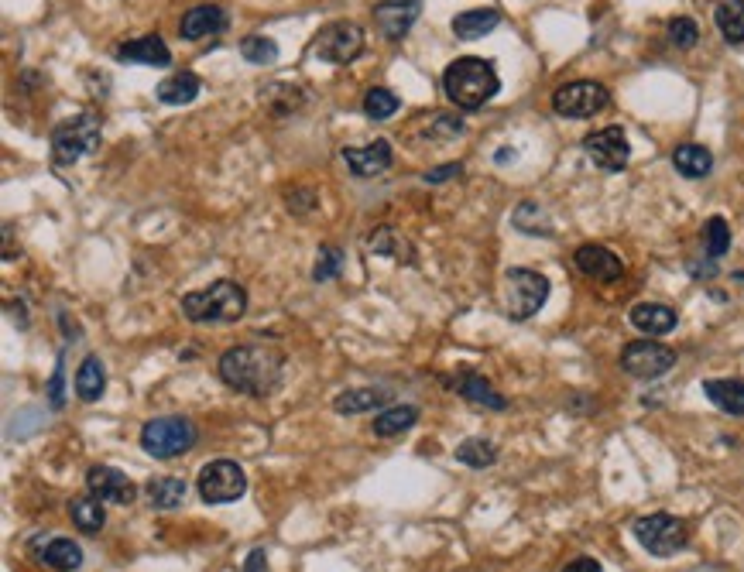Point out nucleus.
<instances>
[{
    "mask_svg": "<svg viewBox=\"0 0 744 572\" xmlns=\"http://www.w3.org/2000/svg\"><path fill=\"white\" fill-rule=\"evenodd\" d=\"M144 494H148V504L155 507V511H175V507H182V501H186L189 483L182 477H155V480H148Z\"/></svg>",
    "mask_w": 744,
    "mask_h": 572,
    "instance_id": "nucleus-23",
    "label": "nucleus"
},
{
    "mask_svg": "<svg viewBox=\"0 0 744 572\" xmlns=\"http://www.w3.org/2000/svg\"><path fill=\"white\" fill-rule=\"evenodd\" d=\"M511 223L522 233H528V237H552V223H549V216L542 213L539 203H522L515 209V216H511Z\"/></svg>",
    "mask_w": 744,
    "mask_h": 572,
    "instance_id": "nucleus-34",
    "label": "nucleus"
},
{
    "mask_svg": "<svg viewBox=\"0 0 744 572\" xmlns=\"http://www.w3.org/2000/svg\"><path fill=\"white\" fill-rule=\"evenodd\" d=\"M443 90L460 110H480L484 103H491L501 90V79L494 62L477 59V55H463L446 66L443 72Z\"/></svg>",
    "mask_w": 744,
    "mask_h": 572,
    "instance_id": "nucleus-2",
    "label": "nucleus"
},
{
    "mask_svg": "<svg viewBox=\"0 0 744 572\" xmlns=\"http://www.w3.org/2000/svg\"><path fill=\"white\" fill-rule=\"evenodd\" d=\"M261 103L275 117H288L306 103V93L292 83H268V86H261Z\"/></svg>",
    "mask_w": 744,
    "mask_h": 572,
    "instance_id": "nucleus-25",
    "label": "nucleus"
},
{
    "mask_svg": "<svg viewBox=\"0 0 744 572\" xmlns=\"http://www.w3.org/2000/svg\"><path fill=\"white\" fill-rule=\"evenodd\" d=\"M422 7L419 0H381L374 7V21H378V31L388 42H398L412 31V24L419 21Z\"/></svg>",
    "mask_w": 744,
    "mask_h": 572,
    "instance_id": "nucleus-14",
    "label": "nucleus"
},
{
    "mask_svg": "<svg viewBox=\"0 0 744 572\" xmlns=\"http://www.w3.org/2000/svg\"><path fill=\"white\" fill-rule=\"evenodd\" d=\"M100 124H96L93 114H79L69 117L62 124H55L52 131V158L55 165H76L79 158L100 151Z\"/></svg>",
    "mask_w": 744,
    "mask_h": 572,
    "instance_id": "nucleus-7",
    "label": "nucleus"
},
{
    "mask_svg": "<svg viewBox=\"0 0 744 572\" xmlns=\"http://www.w3.org/2000/svg\"><path fill=\"white\" fill-rule=\"evenodd\" d=\"M583 151H587V158L594 161L597 168H604V172H621L631 161V144L624 138L621 127H604V131L587 134V138H583Z\"/></svg>",
    "mask_w": 744,
    "mask_h": 572,
    "instance_id": "nucleus-12",
    "label": "nucleus"
},
{
    "mask_svg": "<svg viewBox=\"0 0 744 572\" xmlns=\"http://www.w3.org/2000/svg\"><path fill=\"white\" fill-rule=\"evenodd\" d=\"M48 401H52V408H62V401H66V394H62V357L52 374V384H48Z\"/></svg>",
    "mask_w": 744,
    "mask_h": 572,
    "instance_id": "nucleus-43",
    "label": "nucleus"
},
{
    "mask_svg": "<svg viewBox=\"0 0 744 572\" xmlns=\"http://www.w3.org/2000/svg\"><path fill=\"white\" fill-rule=\"evenodd\" d=\"M631 535L642 545L648 555H659V559H669V555L683 552L690 545V528H686L683 518H672V514H645L631 525Z\"/></svg>",
    "mask_w": 744,
    "mask_h": 572,
    "instance_id": "nucleus-5",
    "label": "nucleus"
},
{
    "mask_svg": "<svg viewBox=\"0 0 744 572\" xmlns=\"http://www.w3.org/2000/svg\"><path fill=\"white\" fill-rule=\"evenodd\" d=\"M196 487L206 504H230L247 494V477L237 463H230V459H213V463H206L203 470H199Z\"/></svg>",
    "mask_w": 744,
    "mask_h": 572,
    "instance_id": "nucleus-9",
    "label": "nucleus"
},
{
    "mask_svg": "<svg viewBox=\"0 0 744 572\" xmlns=\"http://www.w3.org/2000/svg\"><path fill=\"white\" fill-rule=\"evenodd\" d=\"M563 572H604V566L597 559H590V555H583V559H573Z\"/></svg>",
    "mask_w": 744,
    "mask_h": 572,
    "instance_id": "nucleus-44",
    "label": "nucleus"
},
{
    "mask_svg": "<svg viewBox=\"0 0 744 572\" xmlns=\"http://www.w3.org/2000/svg\"><path fill=\"white\" fill-rule=\"evenodd\" d=\"M42 562L55 572H76L83 566V549L72 538H52L42 549Z\"/></svg>",
    "mask_w": 744,
    "mask_h": 572,
    "instance_id": "nucleus-27",
    "label": "nucleus"
},
{
    "mask_svg": "<svg viewBox=\"0 0 744 572\" xmlns=\"http://www.w3.org/2000/svg\"><path fill=\"white\" fill-rule=\"evenodd\" d=\"M285 357L282 350L264 343H244L230 346L220 360H216V374L230 391H240L247 398H268L271 391L282 384Z\"/></svg>",
    "mask_w": 744,
    "mask_h": 572,
    "instance_id": "nucleus-1",
    "label": "nucleus"
},
{
    "mask_svg": "<svg viewBox=\"0 0 744 572\" xmlns=\"http://www.w3.org/2000/svg\"><path fill=\"white\" fill-rule=\"evenodd\" d=\"M703 247H707V257H724L731 251V227L724 216H710L703 223Z\"/></svg>",
    "mask_w": 744,
    "mask_h": 572,
    "instance_id": "nucleus-36",
    "label": "nucleus"
},
{
    "mask_svg": "<svg viewBox=\"0 0 744 572\" xmlns=\"http://www.w3.org/2000/svg\"><path fill=\"white\" fill-rule=\"evenodd\" d=\"M384 405V391L378 388H350L333 398V412L336 415H364L374 412V408Z\"/></svg>",
    "mask_w": 744,
    "mask_h": 572,
    "instance_id": "nucleus-26",
    "label": "nucleus"
},
{
    "mask_svg": "<svg viewBox=\"0 0 744 572\" xmlns=\"http://www.w3.org/2000/svg\"><path fill=\"white\" fill-rule=\"evenodd\" d=\"M117 59L120 62H144V66H168V62H172V52H168V45L158 35H144V38H134V42L120 45Z\"/></svg>",
    "mask_w": 744,
    "mask_h": 572,
    "instance_id": "nucleus-20",
    "label": "nucleus"
},
{
    "mask_svg": "<svg viewBox=\"0 0 744 572\" xmlns=\"http://www.w3.org/2000/svg\"><path fill=\"white\" fill-rule=\"evenodd\" d=\"M220 31H227V14H223V7L199 4L182 14L179 35L186 38V42H196V38H206V35H220Z\"/></svg>",
    "mask_w": 744,
    "mask_h": 572,
    "instance_id": "nucleus-17",
    "label": "nucleus"
},
{
    "mask_svg": "<svg viewBox=\"0 0 744 572\" xmlns=\"http://www.w3.org/2000/svg\"><path fill=\"white\" fill-rule=\"evenodd\" d=\"M508 161H515V151H511V148H501V155H498V165H508Z\"/></svg>",
    "mask_w": 744,
    "mask_h": 572,
    "instance_id": "nucleus-46",
    "label": "nucleus"
},
{
    "mask_svg": "<svg viewBox=\"0 0 744 572\" xmlns=\"http://www.w3.org/2000/svg\"><path fill=\"white\" fill-rule=\"evenodd\" d=\"M69 518L83 535H96V531L107 525V511H103V501H96V497H76V501H69Z\"/></svg>",
    "mask_w": 744,
    "mask_h": 572,
    "instance_id": "nucleus-29",
    "label": "nucleus"
},
{
    "mask_svg": "<svg viewBox=\"0 0 744 572\" xmlns=\"http://www.w3.org/2000/svg\"><path fill=\"white\" fill-rule=\"evenodd\" d=\"M103 388H107V370H103V360L86 357L76 370V394L83 401H100Z\"/></svg>",
    "mask_w": 744,
    "mask_h": 572,
    "instance_id": "nucleus-31",
    "label": "nucleus"
},
{
    "mask_svg": "<svg viewBox=\"0 0 744 572\" xmlns=\"http://www.w3.org/2000/svg\"><path fill=\"white\" fill-rule=\"evenodd\" d=\"M456 388H460V394H463V398H470V401H474V405L494 408V412H504V408H508V398H504V394H498V391H494L491 384H487V381H484V377H480V374H470V370H467V374L460 377V381H456Z\"/></svg>",
    "mask_w": 744,
    "mask_h": 572,
    "instance_id": "nucleus-28",
    "label": "nucleus"
},
{
    "mask_svg": "<svg viewBox=\"0 0 744 572\" xmlns=\"http://www.w3.org/2000/svg\"><path fill=\"white\" fill-rule=\"evenodd\" d=\"M312 52H316V59L333 62V66H350V62L364 52V28L354 21L326 24V28H319Z\"/></svg>",
    "mask_w": 744,
    "mask_h": 572,
    "instance_id": "nucleus-10",
    "label": "nucleus"
},
{
    "mask_svg": "<svg viewBox=\"0 0 744 572\" xmlns=\"http://www.w3.org/2000/svg\"><path fill=\"white\" fill-rule=\"evenodd\" d=\"M247 312V292L237 281H213L203 292L182 295V316L189 322H237Z\"/></svg>",
    "mask_w": 744,
    "mask_h": 572,
    "instance_id": "nucleus-3",
    "label": "nucleus"
},
{
    "mask_svg": "<svg viewBox=\"0 0 744 572\" xmlns=\"http://www.w3.org/2000/svg\"><path fill=\"white\" fill-rule=\"evenodd\" d=\"M672 168H676L683 179H703L714 168V155H710L703 144H679L672 151Z\"/></svg>",
    "mask_w": 744,
    "mask_h": 572,
    "instance_id": "nucleus-24",
    "label": "nucleus"
},
{
    "mask_svg": "<svg viewBox=\"0 0 744 572\" xmlns=\"http://www.w3.org/2000/svg\"><path fill=\"white\" fill-rule=\"evenodd\" d=\"M364 114L371 117V120H388V117H395L398 114V96L391 93V90H371L364 96Z\"/></svg>",
    "mask_w": 744,
    "mask_h": 572,
    "instance_id": "nucleus-39",
    "label": "nucleus"
},
{
    "mask_svg": "<svg viewBox=\"0 0 744 572\" xmlns=\"http://www.w3.org/2000/svg\"><path fill=\"white\" fill-rule=\"evenodd\" d=\"M456 459H460L463 466H474V470H484V466H494L498 463V446L487 439H467L456 446Z\"/></svg>",
    "mask_w": 744,
    "mask_h": 572,
    "instance_id": "nucleus-33",
    "label": "nucleus"
},
{
    "mask_svg": "<svg viewBox=\"0 0 744 572\" xmlns=\"http://www.w3.org/2000/svg\"><path fill=\"white\" fill-rule=\"evenodd\" d=\"M343 161H347V168L357 179H371V175H378L391 165V144L378 138L364 144V148H343Z\"/></svg>",
    "mask_w": 744,
    "mask_h": 572,
    "instance_id": "nucleus-16",
    "label": "nucleus"
},
{
    "mask_svg": "<svg viewBox=\"0 0 744 572\" xmlns=\"http://www.w3.org/2000/svg\"><path fill=\"white\" fill-rule=\"evenodd\" d=\"M549 302V278L532 268L504 271V312L508 319H532Z\"/></svg>",
    "mask_w": 744,
    "mask_h": 572,
    "instance_id": "nucleus-4",
    "label": "nucleus"
},
{
    "mask_svg": "<svg viewBox=\"0 0 744 572\" xmlns=\"http://www.w3.org/2000/svg\"><path fill=\"white\" fill-rule=\"evenodd\" d=\"M340 271H343V251H340V247H333V244L319 247V251H316V268H312V281H316V285H323V281H333Z\"/></svg>",
    "mask_w": 744,
    "mask_h": 572,
    "instance_id": "nucleus-38",
    "label": "nucleus"
},
{
    "mask_svg": "<svg viewBox=\"0 0 744 572\" xmlns=\"http://www.w3.org/2000/svg\"><path fill=\"white\" fill-rule=\"evenodd\" d=\"M244 572H268V555H264V549H254L251 555H247Z\"/></svg>",
    "mask_w": 744,
    "mask_h": 572,
    "instance_id": "nucleus-45",
    "label": "nucleus"
},
{
    "mask_svg": "<svg viewBox=\"0 0 744 572\" xmlns=\"http://www.w3.org/2000/svg\"><path fill=\"white\" fill-rule=\"evenodd\" d=\"M240 55H244L247 62H254V66H271V62L278 59V45L264 35H247L244 42H240Z\"/></svg>",
    "mask_w": 744,
    "mask_h": 572,
    "instance_id": "nucleus-37",
    "label": "nucleus"
},
{
    "mask_svg": "<svg viewBox=\"0 0 744 572\" xmlns=\"http://www.w3.org/2000/svg\"><path fill=\"white\" fill-rule=\"evenodd\" d=\"M703 394H707L710 405L720 408L724 415L744 418V381H731V377H714V381H703Z\"/></svg>",
    "mask_w": 744,
    "mask_h": 572,
    "instance_id": "nucleus-19",
    "label": "nucleus"
},
{
    "mask_svg": "<svg viewBox=\"0 0 744 572\" xmlns=\"http://www.w3.org/2000/svg\"><path fill=\"white\" fill-rule=\"evenodd\" d=\"M607 103H611V93H607V86L594 83V79H576V83H566L552 93V110L570 120L597 117L600 110H607Z\"/></svg>",
    "mask_w": 744,
    "mask_h": 572,
    "instance_id": "nucleus-8",
    "label": "nucleus"
},
{
    "mask_svg": "<svg viewBox=\"0 0 744 572\" xmlns=\"http://www.w3.org/2000/svg\"><path fill=\"white\" fill-rule=\"evenodd\" d=\"M86 487H90V497L103 504H134V497H138V487H134L131 480H127V473H120L117 466H93L90 473H86Z\"/></svg>",
    "mask_w": 744,
    "mask_h": 572,
    "instance_id": "nucleus-13",
    "label": "nucleus"
},
{
    "mask_svg": "<svg viewBox=\"0 0 744 572\" xmlns=\"http://www.w3.org/2000/svg\"><path fill=\"white\" fill-rule=\"evenodd\" d=\"M196 446V425L182 415L151 418L141 429V449L155 459H175Z\"/></svg>",
    "mask_w": 744,
    "mask_h": 572,
    "instance_id": "nucleus-6",
    "label": "nucleus"
},
{
    "mask_svg": "<svg viewBox=\"0 0 744 572\" xmlns=\"http://www.w3.org/2000/svg\"><path fill=\"white\" fill-rule=\"evenodd\" d=\"M576 271L587 278L600 281V285H611L624 275V261L614 251H607L604 244H583L580 251L573 254Z\"/></svg>",
    "mask_w": 744,
    "mask_h": 572,
    "instance_id": "nucleus-15",
    "label": "nucleus"
},
{
    "mask_svg": "<svg viewBox=\"0 0 744 572\" xmlns=\"http://www.w3.org/2000/svg\"><path fill=\"white\" fill-rule=\"evenodd\" d=\"M628 319H631V326L645 336H666L679 326L676 309H669V305H662V302H638L635 309L628 312Z\"/></svg>",
    "mask_w": 744,
    "mask_h": 572,
    "instance_id": "nucleus-18",
    "label": "nucleus"
},
{
    "mask_svg": "<svg viewBox=\"0 0 744 572\" xmlns=\"http://www.w3.org/2000/svg\"><path fill=\"white\" fill-rule=\"evenodd\" d=\"M669 42L676 48H683V52H690V48L700 42V28H696L693 18H672L669 21Z\"/></svg>",
    "mask_w": 744,
    "mask_h": 572,
    "instance_id": "nucleus-40",
    "label": "nucleus"
},
{
    "mask_svg": "<svg viewBox=\"0 0 744 572\" xmlns=\"http://www.w3.org/2000/svg\"><path fill=\"white\" fill-rule=\"evenodd\" d=\"M714 21H717L720 35H724L731 45L744 42V0H717Z\"/></svg>",
    "mask_w": 744,
    "mask_h": 572,
    "instance_id": "nucleus-30",
    "label": "nucleus"
},
{
    "mask_svg": "<svg viewBox=\"0 0 744 572\" xmlns=\"http://www.w3.org/2000/svg\"><path fill=\"white\" fill-rule=\"evenodd\" d=\"M367 251L371 254H391V257H398V261H412V247L405 244L402 240V233H395L391 227H381V230H374L371 237H367Z\"/></svg>",
    "mask_w": 744,
    "mask_h": 572,
    "instance_id": "nucleus-35",
    "label": "nucleus"
},
{
    "mask_svg": "<svg viewBox=\"0 0 744 572\" xmlns=\"http://www.w3.org/2000/svg\"><path fill=\"white\" fill-rule=\"evenodd\" d=\"M460 175H463V165H460V161H453V165H443V168H429V172H426V185L450 182V179H460Z\"/></svg>",
    "mask_w": 744,
    "mask_h": 572,
    "instance_id": "nucleus-42",
    "label": "nucleus"
},
{
    "mask_svg": "<svg viewBox=\"0 0 744 572\" xmlns=\"http://www.w3.org/2000/svg\"><path fill=\"white\" fill-rule=\"evenodd\" d=\"M419 422V408L412 405H395V408H384V412L374 418V435H381V439H391V435H402L408 432L412 425Z\"/></svg>",
    "mask_w": 744,
    "mask_h": 572,
    "instance_id": "nucleus-32",
    "label": "nucleus"
},
{
    "mask_svg": "<svg viewBox=\"0 0 744 572\" xmlns=\"http://www.w3.org/2000/svg\"><path fill=\"white\" fill-rule=\"evenodd\" d=\"M199 90H203V83H199L196 72H175V76H168L155 86V96L165 107H186V103L196 100Z\"/></svg>",
    "mask_w": 744,
    "mask_h": 572,
    "instance_id": "nucleus-21",
    "label": "nucleus"
},
{
    "mask_svg": "<svg viewBox=\"0 0 744 572\" xmlns=\"http://www.w3.org/2000/svg\"><path fill=\"white\" fill-rule=\"evenodd\" d=\"M621 367H624V374L638 377V381H659V377H666L669 370L676 367V350H669V346H662V343H652V340L628 343L621 353Z\"/></svg>",
    "mask_w": 744,
    "mask_h": 572,
    "instance_id": "nucleus-11",
    "label": "nucleus"
},
{
    "mask_svg": "<svg viewBox=\"0 0 744 572\" xmlns=\"http://www.w3.org/2000/svg\"><path fill=\"white\" fill-rule=\"evenodd\" d=\"M501 24V14L494 7H477V11H463L453 18V35L460 42H477L487 31H494Z\"/></svg>",
    "mask_w": 744,
    "mask_h": 572,
    "instance_id": "nucleus-22",
    "label": "nucleus"
},
{
    "mask_svg": "<svg viewBox=\"0 0 744 572\" xmlns=\"http://www.w3.org/2000/svg\"><path fill=\"white\" fill-rule=\"evenodd\" d=\"M432 134H436V138H460V134H463V120L453 117V114H439L436 124H432Z\"/></svg>",
    "mask_w": 744,
    "mask_h": 572,
    "instance_id": "nucleus-41",
    "label": "nucleus"
}]
</instances>
